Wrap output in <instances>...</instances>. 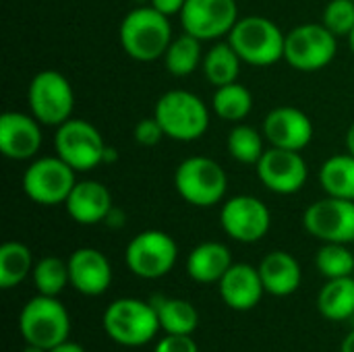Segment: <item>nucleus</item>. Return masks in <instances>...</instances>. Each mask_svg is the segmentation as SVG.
<instances>
[{"instance_id":"obj_1","label":"nucleus","mask_w":354,"mask_h":352,"mask_svg":"<svg viewBox=\"0 0 354 352\" xmlns=\"http://www.w3.org/2000/svg\"><path fill=\"white\" fill-rule=\"evenodd\" d=\"M118 37L129 58L137 62H153L164 58L172 41V25L166 15L145 4L124 15Z\"/></svg>"},{"instance_id":"obj_2","label":"nucleus","mask_w":354,"mask_h":352,"mask_svg":"<svg viewBox=\"0 0 354 352\" xmlns=\"http://www.w3.org/2000/svg\"><path fill=\"white\" fill-rule=\"evenodd\" d=\"M153 116L172 141L191 143L209 129V110L205 102L187 89H170L156 102Z\"/></svg>"},{"instance_id":"obj_3","label":"nucleus","mask_w":354,"mask_h":352,"mask_svg":"<svg viewBox=\"0 0 354 352\" xmlns=\"http://www.w3.org/2000/svg\"><path fill=\"white\" fill-rule=\"evenodd\" d=\"M286 33L268 17L249 15L241 17L228 33L230 46L243 62L251 66H272L284 58Z\"/></svg>"},{"instance_id":"obj_4","label":"nucleus","mask_w":354,"mask_h":352,"mask_svg":"<svg viewBox=\"0 0 354 352\" xmlns=\"http://www.w3.org/2000/svg\"><path fill=\"white\" fill-rule=\"evenodd\" d=\"M174 189L189 205L214 207L226 197L228 176L216 160L205 156H191L176 166Z\"/></svg>"},{"instance_id":"obj_5","label":"nucleus","mask_w":354,"mask_h":352,"mask_svg":"<svg viewBox=\"0 0 354 352\" xmlns=\"http://www.w3.org/2000/svg\"><path fill=\"white\" fill-rule=\"evenodd\" d=\"M104 330L120 346L139 349L156 338L160 328L158 311L151 303L139 299H118L104 311Z\"/></svg>"},{"instance_id":"obj_6","label":"nucleus","mask_w":354,"mask_h":352,"mask_svg":"<svg viewBox=\"0 0 354 352\" xmlns=\"http://www.w3.org/2000/svg\"><path fill=\"white\" fill-rule=\"evenodd\" d=\"M19 330L27 344L50 351L60 342L68 340L71 317L64 305L56 297L37 295L29 299L21 309Z\"/></svg>"},{"instance_id":"obj_7","label":"nucleus","mask_w":354,"mask_h":352,"mask_svg":"<svg viewBox=\"0 0 354 352\" xmlns=\"http://www.w3.org/2000/svg\"><path fill=\"white\" fill-rule=\"evenodd\" d=\"M29 112L46 127H60L73 118L75 91L71 81L58 71H39L27 87Z\"/></svg>"},{"instance_id":"obj_8","label":"nucleus","mask_w":354,"mask_h":352,"mask_svg":"<svg viewBox=\"0 0 354 352\" xmlns=\"http://www.w3.org/2000/svg\"><path fill=\"white\" fill-rule=\"evenodd\" d=\"M336 52L338 37L324 23L297 25L284 39V60L301 73L326 68L336 58Z\"/></svg>"},{"instance_id":"obj_9","label":"nucleus","mask_w":354,"mask_h":352,"mask_svg":"<svg viewBox=\"0 0 354 352\" xmlns=\"http://www.w3.org/2000/svg\"><path fill=\"white\" fill-rule=\"evenodd\" d=\"M77 170L71 168L60 156H46L33 160L23 172V193L37 205L54 207L66 203L73 187L77 185Z\"/></svg>"},{"instance_id":"obj_10","label":"nucleus","mask_w":354,"mask_h":352,"mask_svg":"<svg viewBox=\"0 0 354 352\" xmlns=\"http://www.w3.org/2000/svg\"><path fill=\"white\" fill-rule=\"evenodd\" d=\"M106 141L102 133L83 118H68L56 127L54 149L77 172H89L104 164Z\"/></svg>"},{"instance_id":"obj_11","label":"nucleus","mask_w":354,"mask_h":352,"mask_svg":"<svg viewBox=\"0 0 354 352\" xmlns=\"http://www.w3.org/2000/svg\"><path fill=\"white\" fill-rule=\"evenodd\" d=\"M178 257L174 239L162 230H143L131 239L124 251L127 268L143 280H158L166 276Z\"/></svg>"},{"instance_id":"obj_12","label":"nucleus","mask_w":354,"mask_h":352,"mask_svg":"<svg viewBox=\"0 0 354 352\" xmlns=\"http://www.w3.org/2000/svg\"><path fill=\"white\" fill-rule=\"evenodd\" d=\"M220 226L232 241L251 245L270 232L272 214L259 197L234 195L222 203Z\"/></svg>"},{"instance_id":"obj_13","label":"nucleus","mask_w":354,"mask_h":352,"mask_svg":"<svg viewBox=\"0 0 354 352\" xmlns=\"http://www.w3.org/2000/svg\"><path fill=\"white\" fill-rule=\"evenodd\" d=\"M178 17L183 31L201 41L228 37L241 19L236 0H187Z\"/></svg>"},{"instance_id":"obj_14","label":"nucleus","mask_w":354,"mask_h":352,"mask_svg":"<svg viewBox=\"0 0 354 352\" xmlns=\"http://www.w3.org/2000/svg\"><path fill=\"white\" fill-rule=\"evenodd\" d=\"M303 226L324 243H354V201L328 195L305 210Z\"/></svg>"},{"instance_id":"obj_15","label":"nucleus","mask_w":354,"mask_h":352,"mask_svg":"<svg viewBox=\"0 0 354 352\" xmlns=\"http://www.w3.org/2000/svg\"><path fill=\"white\" fill-rule=\"evenodd\" d=\"M255 172L259 183L276 195H295L309 178V168L301 151L282 147H268L255 164Z\"/></svg>"},{"instance_id":"obj_16","label":"nucleus","mask_w":354,"mask_h":352,"mask_svg":"<svg viewBox=\"0 0 354 352\" xmlns=\"http://www.w3.org/2000/svg\"><path fill=\"white\" fill-rule=\"evenodd\" d=\"M39 124L31 112H4L0 116V154L15 162L33 160L44 139Z\"/></svg>"},{"instance_id":"obj_17","label":"nucleus","mask_w":354,"mask_h":352,"mask_svg":"<svg viewBox=\"0 0 354 352\" xmlns=\"http://www.w3.org/2000/svg\"><path fill=\"white\" fill-rule=\"evenodd\" d=\"M261 133L270 147L301 151L313 139V122L295 106H278L266 116Z\"/></svg>"},{"instance_id":"obj_18","label":"nucleus","mask_w":354,"mask_h":352,"mask_svg":"<svg viewBox=\"0 0 354 352\" xmlns=\"http://www.w3.org/2000/svg\"><path fill=\"white\" fill-rule=\"evenodd\" d=\"M66 263H68L71 286L83 297H100L110 288L112 268L102 251L93 247H81L73 251Z\"/></svg>"},{"instance_id":"obj_19","label":"nucleus","mask_w":354,"mask_h":352,"mask_svg":"<svg viewBox=\"0 0 354 352\" xmlns=\"http://www.w3.org/2000/svg\"><path fill=\"white\" fill-rule=\"evenodd\" d=\"M218 286L222 301L234 311H251L266 293L259 270L249 263H232Z\"/></svg>"},{"instance_id":"obj_20","label":"nucleus","mask_w":354,"mask_h":352,"mask_svg":"<svg viewBox=\"0 0 354 352\" xmlns=\"http://www.w3.org/2000/svg\"><path fill=\"white\" fill-rule=\"evenodd\" d=\"M64 205L68 216L83 226L106 222L108 214L114 207L108 187L100 180H77Z\"/></svg>"},{"instance_id":"obj_21","label":"nucleus","mask_w":354,"mask_h":352,"mask_svg":"<svg viewBox=\"0 0 354 352\" xmlns=\"http://www.w3.org/2000/svg\"><path fill=\"white\" fill-rule=\"evenodd\" d=\"M263 288L272 297H290L299 290L303 272L299 261L286 251H272L259 263Z\"/></svg>"},{"instance_id":"obj_22","label":"nucleus","mask_w":354,"mask_h":352,"mask_svg":"<svg viewBox=\"0 0 354 352\" xmlns=\"http://www.w3.org/2000/svg\"><path fill=\"white\" fill-rule=\"evenodd\" d=\"M232 263V253L226 245L205 241L189 253L187 274L199 284H216L224 278Z\"/></svg>"},{"instance_id":"obj_23","label":"nucleus","mask_w":354,"mask_h":352,"mask_svg":"<svg viewBox=\"0 0 354 352\" xmlns=\"http://www.w3.org/2000/svg\"><path fill=\"white\" fill-rule=\"evenodd\" d=\"M319 313L330 322L354 317V276L334 278L324 284L317 297Z\"/></svg>"},{"instance_id":"obj_24","label":"nucleus","mask_w":354,"mask_h":352,"mask_svg":"<svg viewBox=\"0 0 354 352\" xmlns=\"http://www.w3.org/2000/svg\"><path fill=\"white\" fill-rule=\"evenodd\" d=\"M241 56L230 46V41H216L205 54L201 62V71L214 87H222L234 83L241 73Z\"/></svg>"},{"instance_id":"obj_25","label":"nucleus","mask_w":354,"mask_h":352,"mask_svg":"<svg viewBox=\"0 0 354 352\" xmlns=\"http://www.w3.org/2000/svg\"><path fill=\"white\" fill-rule=\"evenodd\" d=\"M319 185L330 197L354 201V156L338 154L328 158L319 168Z\"/></svg>"},{"instance_id":"obj_26","label":"nucleus","mask_w":354,"mask_h":352,"mask_svg":"<svg viewBox=\"0 0 354 352\" xmlns=\"http://www.w3.org/2000/svg\"><path fill=\"white\" fill-rule=\"evenodd\" d=\"M212 108L218 118L239 124L253 110V93L239 81L216 87V91L212 95Z\"/></svg>"},{"instance_id":"obj_27","label":"nucleus","mask_w":354,"mask_h":352,"mask_svg":"<svg viewBox=\"0 0 354 352\" xmlns=\"http://www.w3.org/2000/svg\"><path fill=\"white\" fill-rule=\"evenodd\" d=\"M201 62H203L201 39H197L195 35H191L187 31L172 37V41L164 54V64H166L170 75L189 77L197 71V66Z\"/></svg>"},{"instance_id":"obj_28","label":"nucleus","mask_w":354,"mask_h":352,"mask_svg":"<svg viewBox=\"0 0 354 352\" xmlns=\"http://www.w3.org/2000/svg\"><path fill=\"white\" fill-rule=\"evenodd\" d=\"M158 311L160 328L166 334H183L191 336L199 326V313L197 309L183 299H160L158 303H151Z\"/></svg>"},{"instance_id":"obj_29","label":"nucleus","mask_w":354,"mask_h":352,"mask_svg":"<svg viewBox=\"0 0 354 352\" xmlns=\"http://www.w3.org/2000/svg\"><path fill=\"white\" fill-rule=\"evenodd\" d=\"M226 149H228L230 158H234L239 164L255 166L266 151V137L255 127L239 122L228 131Z\"/></svg>"},{"instance_id":"obj_30","label":"nucleus","mask_w":354,"mask_h":352,"mask_svg":"<svg viewBox=\"0 0 354 352\" xmlns=\"http://www.w3.org/2000/svg\"><path fill=\"white\" fill-rule=\"evenodd\" d=\"M33 272V255L27 245L8 241L0 247V286L15 288Z\"/></svg>"},{"instance_id":"obj_31","label":"nucleus","mask_w":354,"mask_h":352,"mask_svg":"<svg viewBox=\"0 0 354 352\" xmlns=\"http://www.w3.org/2000/svg\"><path fill=\"white\" fill-rule=\"evenodd\" d=\"M33 284L39 295L46 297H58L66 284H71L68 278V263L60 257H41L33 266Z\"/></svg>"},{"instance_id":"obj_32","label":"nucleus","mask_w":354,"mask_h":352,"mask_svg":"<svg viewBox=\"0 0 354 352\" xmlns=\"http://www.w3.org/2000/svg\"><path fill=\"white\" fill-rule=\"evenodd\" d=\"M315 266L319 274L328 280L354 276L353 251L342 243H324L315 255Z\"/></svg>"},{"instance_id":"obj_33","label":"nucleus","mask_w":354,"mask_h":352,"mask_svg":"<svg viewBox=\"0 0 354 352\" xmlns=\"http://www.w3.org/2000/svg\"><path fill=\"white\" fill-rule=\"evenodd\" d=\"M322 23L336 37H348L354 29V0H330L324 8Z\"/></svg>"},{"instance_id":"obj_34","label":"nucleus","mask_w":354,"mask_h":352,"mask_svg":"<svg viewBox=\"0 0 354 352\" xmlns=\"http://www.w3.org/2000/svg\"><path fill=\"white\" fill-rule=\"evenodd\" d=\"M133 137H135V141H137L139 145H143V147H153V145H158V143L166 137V133H164L162 124L158 122V118H156V116H149V118H141V120L135 124Z\"/></svg>"},{"instance_id":"obj_35","label":"nucleus","mask_w":354,"mask_h":352,"mask_svg":"<svg viewBox=\"0 0 354 352\" xmlns=\"http://www.w3.org/2000/svg\"><path fill=\"white\" fill-rule=\"evenodd\" d=\"M153 352H199L195 340L191 336H183V334H166V338H162L156 346Z\"/></svg>"},{"instance_id":"obj_36","label":"nucleus","mask_w":354,"mask_h":352,"mask_svg":"<svg viewBox=\"0 0 354 352\" xmlns=\"http://www.w3.org/2000/svg\"><path fill=\"white\" fill-rule=\"evenodd\" d=\"M185 2L187 0H149V6H153L166 17H172V15H180Z\"/></svg>"},{"instance_id":"obj_37","label":"nucleus","mask_w":354,"mask_h":352,"mask_svg":"<svg viewBox=\"0 0 354 352\" xmlns=\"http://www.w3.org/2000/svg\"><path fill=\"white\" fill-rule=\"evenodd\" d=\"M48 352H85V349H83V346H79V344H75V342L64 340V342H60L58 346L50 349Z\"/></svg>"},{"instance_id":"obj_38","label":"nucleus","mask_w":354,"mask_h":352,"mask_svg":"<svg viewBox=\"0 0 354 352\" xmlns=\"http://www.w3.org/2000/svg\"><path fill=\"white\" fill-rule=\"evenodd\" d=\"M344 143H346V151L354 156V122L348 127V131H346V139H344Z\"/></svg>"},{"instance_id":"obj_39","label":"nucleus","mask_w":354,"mask_h":352,"mask_svg":"<svg viewBox=\"0 0 354 352\" xmlns=\"http://www.w3.org/2000/svg\"><path fill=\"white\" fill-rule=\"evenodd\" d=\"M340 352H354V330L342 340V346H340Z\"/></svg>"},{"instance_id":"obj_40","label":"nucleus","mask_w":354,"mask_h":352,"mask_svg":"<svg viewBox=\"0 0 354 352\" xmlns=\"http://www.w3.org/2000/svg\"><path fill=\"white\" fill-rule=\"evenodd\" d=\"M114 160H118V154H116V149H112L110 145L106 147V154H104V164H110V162H114Z\"/></svg>"},{"instance_id":"obj_41","label":"nucleus","mask_w":354,"mask_h":352,"mask_svg":"<svg viewBox=\"0 0 354 352\" xmlns=\"http://www.w3.org/2000/svg\"><path fill=\"white\" fill-rule=\"evenodd\" d=\"M23 352H48L46 349H41V346H33V344H27V349Z\"/></svg>"},{"instance_id":"obj_42","label":"nucleus","mask_w":354,"mask_h":352,"mask_svg":"<svg viewBox=\"0 0 354 352\" xmlns=\"http://www.w3.org/2000/svg\"><path fill=\"white\" fill-rule=\"evenodd\" d=\"M348 44H351V50H353L354 54V29L351 31V35H348Z\"/></svg>"}]
</instances>
